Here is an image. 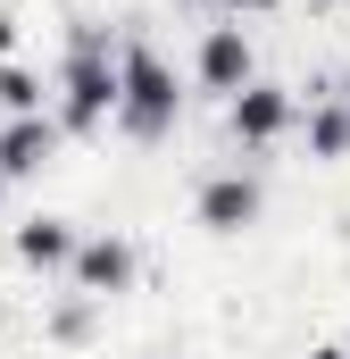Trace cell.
I'll return each mask as SVG.
<instances>
[{
    "label": "cell",
    "instance_id": "cell-15",
    "mask_svg": "<svg viewBox=\"0 0 350 359\" xmlns=\"http://www.w3.org/2000/svg\"><path fill=\"white\" fill-rule=\"evenodd\" d=\"M342 100H350V76H342Z\"/></svg>",
    "mask_w": 350,
    "mask_h": 359
},
{
    "label": "cell",
    "instance_id": "cell-14",
    "mask_svg": "<svg viewBox=\"0 0 350 359\" xmlns=\"http://www.w3.org/2000/svg\"><path fill=\"white\" fill-rule=\"evenodd\" d=\"M234 8H284V0H234Z\"/></svg>",
    "mask_w": 350,
    "mask_h": 359
},
{
    "label": "cell",
    "instance_id": "cell-10",
    "mask_svg": "<svg viewBox=\"0 0 350 359\" xmlns=\"http://www.w3.org/2000/svg\"><path fill=\"white\" fill-rule=\"evenodd\" d=\"M42 100H50V92H42V76H34V67L0 59V109H8V117H42Z\"/></svg>",
    "mask_w": 350,
    "mask_h": 359
},
{
    "label": "cell",
    "instance_id": "cell-6",
    "mask_svg": "<svg viewBox=\"0 0 350 359\" xmlns=\"http://www.w3.org/2000/svg\"><path fill=\"white\" fill-rule=\"evenodd\" d=\"M259 209H267V192H259V176H242V168L209 176V184H200V201H192V217H200L209 234H242Z\"/></svg>",
    "mask_w": 350,
    "mask_h": 359
},
{
    "label": "cell",
    "instance_id": "cell-11",
    "mask_svg": "<svg viewBox=\"0 0 350 359\" xmlns=\"http://www.w3.org/2000/svg\"><path fill=\"white\" fill-rule=\"evenodd\" d=\"M92 309H100V301H92V292H76V301L50 318V334H59V343H84V334H92Z\"/></svg>",
    "mask_w": 350,
    "mask_h": 359
},
{
    "label": "cell",
    "instance_id": "cell-1",
    "mask_svg": "<svg viewBox=\"0 0 350 359\" xmlns=\"http://www.w3.org/2000/svg\"><path fill=\"white\" fill-rule=\"evenodd\" d=\"M183 117V84L150 42H117V134L125 142H167Z\"/></svg>",
    "mask_w": 350,
    "mask_h": 359
},
{
    "label": "cell",
    "instance_id": "cell-8",
    "mask_svg": "<svg viewBox=\"0 0 350 359\" xmlns=\"http://www.w3.org/2000/svg\"><path fill=\"white\" fill-rule=\"evenodd\" d=\"M76 251H84V234H76L67 217H25V226H17V259H25V268H42V276L76 268Z\"/></svg>",
    "mask_w": 350,
    "mask_h": 359
},
{
    "label": "cell",
    "instance_id": "cell-2",
    "mask_svg": "<svg viewBox=\"0 0 350 359\" xmlns=\"http://www.w3.org/2000/svg\"><path fill=\"white\" fill-rule=\"evenodd\" d=\"M59 134H100L117 117V50L100 25H76L67 34V59H59Z\"/></svg>",
    "mask_w": 350,
    "mask_h": 359
},
{
    "label": "cell",
    "instance_id": "cell-4",
    "mask_svg": "<svg viewBox=\"0 0 350 359\" xmlns=\"http://www.w3.org/2000/svg\"><path fill=\"white\" fill-rule=\"evenodd\" d=\"M292 117H300V100H292L284 84H251V92H234V100H225V126H234V142H242V151L284 142V134H292Z\"/></svg>",
    "mask_w": 350,
    "mask_h": 359
},
{
    "label": "cell",
    "instance_id": "cell-3",
    "mask_svg": "<svg viewBox=\"0 0 350 359\" xmlns=\"http://www.w3.org/2000/svg\"><path fill=\"white\" fill-rule=\"evenodd\" d=\"M192 84H200V92H217V100L251 92V84H259L251 34H242V25H209V34H200V50H192Z\"/></svg>",
    "mask_w": 350,
    "mask_h": 359
},
{
    "label": "cell",
    "instance_id": "cell-13",
    "mask_svg": "<svg viewBox=\"0 0 350 359\" xmlns=\"http://www.w3.org/2000/svg\"><path fill=\"white\" fill-rule=\"evenodd\" d=\"M309 359H350V343H317V351H309Z\"/></svg>",
    "mask_w": 350,
    "mask_h": 359
},
{
    "label": "cell",
    "instance_id": "cell-12",
    "mask_svg": "<svg viewBox=\"0 0 350 359\" xmlns=\"http://www.w3.org/2000/svg\"><path fill=\"white\" fill-rule=\"evenodd\" d=\"M8 50H17V17L0 8V59H8Z\"/></svg>",
    "mask_w": 350,
    "mask_h": 359
},
{
    "label": "cell",
    "instance_id": "cell-7",
    "mask_svg": "<svg viewBox=\"0 0 350 359\" xmlns=\"http://www.w3.org/2000/svg\"><path fill=\"white\" fill-rule=\"evenodd\" d=\"M50 151H59V117H8L0 126V176H42L50 168Z\"/></svg>",
    "mask_w": 350,
    "mask_h": 359
},
{
    "label": "cell",
    "instance_id": "cell-9",
    "mask_svg": "<svg viewBox=\"0 0 350 359\" xmlns=\"http://www.w3.org/2000/svg\"><path fill=\"white\" fill-rule=\"evenodd\" d=\"M309 159H350V100L326 84H309Z\"/></svg>",
    "mask_w": 350,
    "mask_h": 359
},
{
    "label": "cell",
    "instance_id": "cell-16",
    "mask_svg": "<svg viewBox=\"0 0 350 359\" xmlns=\"http://www.w3.org/2000/svg\"><path fill=\"white\" fill-rule=\"evenodd\" d=\"M0 184H8V176H0Z\"/></svg>",
    "mask_w": 350,
    "mask_h": 359
},
{
    "label": "cell",
    "instance_id": "cell-5",
    "mask_svg": "<svg viewBox=\"0 0 350 359\" xmlns=\"http://www.w3.org/2000/svg\"><path fill=\"white\" fill-rule=\"evenodd\" d=\"M76 292L92 301H117V292H134V276H142V251L125 243V234H84V251H76Z\"/></svg>",
    "mask_w": 350,
    "mask_h": 359
}]
</instances>
